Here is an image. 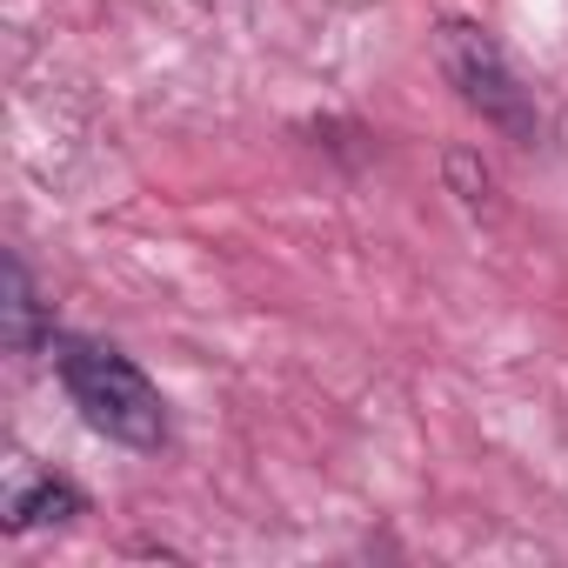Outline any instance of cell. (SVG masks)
<instances>
[{
    "mask_svg": "<svg viewBox=\"0 0 568 568\" xmlns=\"http://www.w3.org/2000/svg\"><path fill=\"white\" fill-rule=\"evenodd\" d=\"M54 375L68 388V402L81 408V422L134 455H154L168 442V402L161 388L141 375L134 355L88 342V335H54Z\"/></svg>",
    "mask_w": 568,
    "mask_h": 568,
    "instance_id": "obj_1",
    "label": "cell"
},
{
    "mask_svg": "<svg viewBox=\"0 0 568 568\" xmlns=\"http://www.w3.org/2000/svg\"><path fill=\"white\" fill-rule=\"evenodd\" d=\"M435 54H442V74H448V88L488 121V128H501L508 141H535V94L521 88V74L508 68V54H501V41L481 28V21H462V14H448L442 28H435Z\"/></svg>",
    "mask_w": 568,
    "mask_h": 568,
    "instance_id": "obj_2",
    "label": "cell"
},
{
    "mask_svg": "<svg viewBox=\"0 0 568 568\" xmlns=\"http://www.w3.org/2000/svg\"><path fill=\"white\" fill-rule=\"evenodd\" d=\"M0 335H8L14 355L54 348V322H48V308H41V295H34V274H28L21 254H8V302H0Z\"/></svg>",
    "mask_w": 568,
    "mask_h": 568,
    "instance_id": "obj_3",
    "label": "cell"
},
{
    "mask_svg": "<svg viewBox=\"0 0 568 568\" xmlns=\"http://www.w3.org/2000/svg\"><path fill=\"white\" fill-rule=\"evenodd\" d=\"M74 515H88V495H81L68 475H28V481L8 495V528H14V535H28V528H41V521H74Z\"/></svg>",
    "mask_w": 568,
    "mask_h": 568,
    "instance_id": "obj_4",
    "label": "cell"
},
{
    "mask_svg": "<svg viewBox=\"0 0 568 568\" xmlns=\"http://www.w3.org/2000/svg\"><path fill=\"white\" fill-rule=\"evenodd\" d=\"M448 181H455V194H462L468 207H481V201H488V187H495V174H488L475 154H462V148L448 154Z\"/></svg>",
    "mask_w": 568,
    "mask_h": 568,
    "instance_id": "obj_5",
    "label": "cell"
}]
</instances>
